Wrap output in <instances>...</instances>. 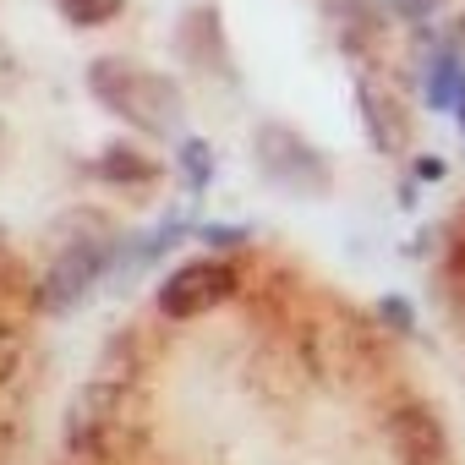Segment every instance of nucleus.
<instances>
[{"mask_svg": "<svg viewBox=\"0 0 465 465\" xmlns=\"http://www.w3.org/2000/svg\"><path fill=\"white\" fill-rule=\"evenodd\" d=\"M88 94L104 115H115L121 126H132L143 137L181 143V132H186V94L175 88V77H164L148 61H132V55L88 61Z\"/></svg>", "mask_w": 465, "mask_h": 465, "instance_id": "f257e3e1", "label": "nucleus"}, {"mask_svg": "<svg viewBox=\"0 0 465 465\" xmlns=\"http://www.w3.org/2000/svg\"><path fill=\"white\" fill-rule=\"evenodd\" d=\"M132 432V383L126 378H88L66 405V449L77 454H115Z\"/></svg>", "mask_w": 465, "mask_h": 465, "instance_id": "f03ea898", "label": "nucleus"}, {"mask_svg": "<svg viewBox=\"0 0 465 465\" xmlns=\"http://www.w3.org/2000/svg\"><path fill=\"white\" fill-rule=\"evenodd\" d=\"M236 291H242L236 263L219 258V252H203V258L175 263V269L159 280V312H164V318H175V323H186V318L219 312Z\"/></svg>", "mask_w": 465, "mask_h": 465, "instance_id": "7ed1b4c3", "label": "nucleus"}, {"mask_svg": "<svg viewBox=\"0 0 465 465\" xmlns=\"http://www.w3.org/2000/svg\"><path fill=\"white\" fill-rule=\"evenodd\" d=\"M115 258H121V242H110V236L61 247L55 263H50L45 280H39V307H45V312H72V307H83L88 291L115 269Z\"/></svg>", "mask_w": 465, "mask_h": 465, "instance_id": "20e7f679", "label": "nucleus"}, {"mask_svg": "<svg viewBox=\"0 0 465 465\" xmlns=\"http://www.w3.org/2000/svg\"><path fill=\"white\" fill-rule=\"evenodd\" d=\"M258 170L280 186V192H296V197H318L329 192V159L296 132V126H258Z\"/></svg>", "mask_w": 465, "mask_h": 465, "instance_id": "39448f33", "label": "nucleus"}, {"mask_svg": "<svg viewBox=\"0 0 465 465\" xmlns=\"http://www.w3.org/2000/svg\"><path fill=\"white\" fill-rule=\"evenodd\" d=\"M356 115H361V132L378 153H405L411 148V104L400 99V88H389L378 72L356 66Z\"/></svg>", "mask_w": 465, "mask_h": 465, "instance_id": "423d86ee", "label": "nucleus"}, {"mask_svg": "<svg viewBox=\"0 0 465 465\" xmlns=\"http://www.w3.org/2000/svg\"><path fill=\"white\" fill-rule=\"evenodd\" d=\"M389 443H394L400 465H454L449 432H443V421L427 405H400L389 416Z\"/></svg>", "mask_w": 465, "mask_h": 465, "instance_id": "0eeeda50", "label": "nucleus"}, {"mask_svg": "<svg viewBox=\"0 0 465 465\" xmlns=\"http://www.w3.org/2000/svg\"><path fill=\"white\" fill-rule=\"evenodd\" d=\"M94 170H99V181L126 186V192H148V186H153V175H159V164H153L148 153H137L132 143H110V148L94 159Z\"/></svg>", "mask_w": 465, "mask_h": 465, "instance_id": "6e6552de", "label": "nucleus"}, {"mask_svg": "<svg viewBox=\"0 0 465 465\" xmlns=\"http://www.w3.org/2000/svg\"><path fill=\"white\" fill-rule=\"evenodd\" d=\"M55 12L72 23V28H104L126 12V0H55Z\"/></svg>", "mask_w": 465, "mask_h": 465, "instance_id": "1a4fd4ad", "label": "nucleus"}, {"mask_svg": "<svg viewBox=\"0 0 465 465\" xmlns=\"http://www.w3.org/2000/svg\"><path fill=\"white\" fill-rule=\"evenodd\" d=\"M181 175H186L192 192H203L213 181V148L203 137H181Z\"/></svg>", "mask_w": 465, "mask_h": 465, "instance_id": "9d476101", "label": "nucleus"}, {"mask_svg": "<svg viewBox=\"0 0 465 465\" xmlns=\"http://www.w3.org/2000/svg\"><path fill=\"white\" fill-rule=\"evenodd\" d=\"M17 356H23V345H17V329H12V323H0V383H6V378L17 372Z\"/></svg>", "mask_w": 465, "mask_h": 465, "instance_id": "9b49d317", "label": "nucleus"}, {"mask_svg": "<svg viewBox=\"0 0 465 465\" xmlns=\"http://www.w3.org/2000/svg\"><path fill=\"white\" fill-rule=\"evenodd\" d=\"M416 175H421V181H438V175H443V159H432V153L416 159Z\"/></svg>", "mask_w": 465, "mask_h": 465, "instance_id": "f8f14e48", "label": "nucleus"}, {"mask_svg": "<svg viewBox=\"0 0 465 465\" xmlns=\"http://www.w3.org/2000/svg\"><path fill=\"white\" fill-rule=\"evenodd\" d=\"M449 115H454V121L465 126V88H460V99H454V110H449Z\"/></svg>", "mask_w": 465, "mask_h": 465, "instance_id": "ddd939ff", "label": "nucleus"}, {"mask_svg": "<svg viewBox=\"0 0 465 465\" xmlns=\"http://www.w3.org/2000/svg\"><path fill=\"white\" fill-rule=\"evenodd\" d=\"M0 159H6V121H0Z\"/></svg>", "mask_w": 465, "mask_h": 465, "instance_id": "4468645a", "label": "nucleus"}, {"mask_svg": "<svg viewBox=\"0 0 465 465\" xmlns=\"http://www.w3.org/2000/svg\"><path fill=\"white\" fill-rule=\"evenodd\" d=\"M0 242H6V236H0Z\"/></svg>", "mask_w": 465, "mask_h": 465, "instance_id": "2eb2a0df", "label": "nucleus"}]
</instances>
